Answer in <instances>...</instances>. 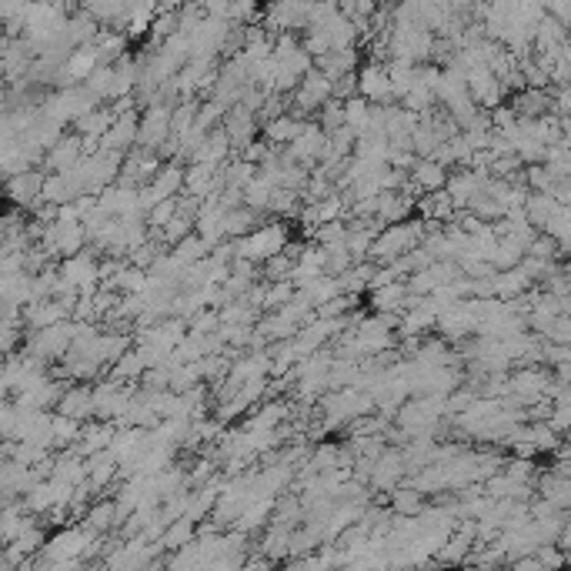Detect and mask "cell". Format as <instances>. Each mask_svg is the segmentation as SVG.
Returning <instances> with one entry per match:
<instances>
[{
	"mask_svg": "<svg viewBox=\"0 0 571 571\" xmlns=\"http://www.w3.org/2000/svg\"><path fill=\"white\" fill-rule=\"evenodd\" d=\"M44 191V177L33 174V171H23V174H14L7 181V194H11L14 204H31V201L41 198Z\"/></svg>",
	"mask_w": 571,
	"mask_h": 571,
	"instance_id": "1",
	"label": "cell"
},
{
	"mask_svg": "<svg viewBox=\"0 0 571 571\" xmlns=\"http://www.w3.org/2000/svg\"><path fill=\"white\" fill-rule=\"evenodd\" d=\"M417 181H421L425 187H431V191H435V187H438L441 181H445V177H441L438 161H435V164H425V167H421V171H417Z\"/></svg>",
	"mask_w": 571,
	"mask_h": 571,
	"instance_id": "2",
	"label": "cell"
}]
</instances>
